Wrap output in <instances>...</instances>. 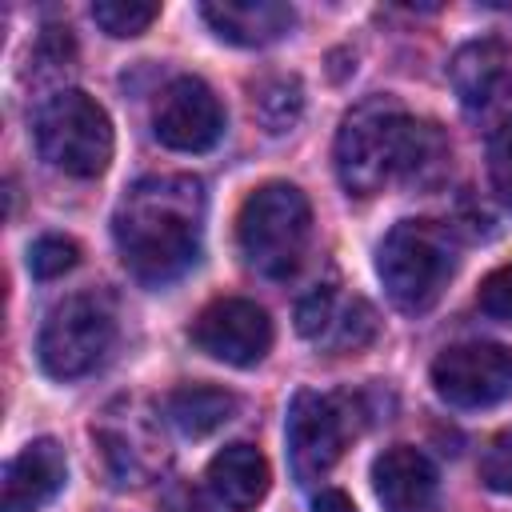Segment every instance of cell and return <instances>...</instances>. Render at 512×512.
<instances>
[{"label": "cell", "mask_w": 512, "mask_h": 512, "mask_svg": "<svg viewBox=\"0 0 512 512\" xmlns=\"http://www.w3.org/2000/svg\"><path fill=\"white\" fill-rule=\"evenodd\" d=\"M480 480L492 488V492H504L512 496V428L496 432L480 456Z\"/></svg>", "instance_id": "obj_22"}, {"label": "cell", "mask_w": 512, "mask_h": 512, "mask_svg": "<svg viewBox=\"0 0 512 512\" xmlns=\"http://www.w3.org/2000/svg\"><path fill=\"white\" fill-rule=\"evenodd\" d=\"M312 240L308 196L288 180H268L244 196L236 216V244L256 276L284 280L300 268Z\"/></svg>", "instance_id": "obj_3"}, {"label": "cell", "mask_w": 512, "mask_h": 512, "mask_svg": "<svg viewBox=\"0 0 512 512\" xmlns=\"http://www.w3.org/2000/svg\"><path fill=\"white\" fill-rule=\"evenodd\" d=\"M36 148L40 156L76 180H92L112 160V120L108 112L80 88H64L48 96L36 112Z\"/></svg>", "instance_id": "obj_5"}, {"label": "cell", "mask_w": 512, "mask_h": 512, "mask_svg": "<svg viewBox=\"0 0 512 512\" xmlns=\"http://www.w3.org/2000/svg\"><path fill=\"white\" fill-rule=\"evenodd\" d=\"M312 512H356V504L340 488H320V496L312 500Z\"/></svg>", "instance_id": "obj_25"}, {"label": "cell", "mask_w": 512, "mask_h": 512, "mask_svg": "<svg viewBox=\"0 0 512 512\" xmlns=\"http://www.w3.org/2000/svg\"><path fill=\"white\" fill-rule=\"evenodd\" d=\"M192 344L232 368H252L272 348V320L256 300L220 296L192 320Z\"/></svg>", "instance_id": "obj_10"}, {"label": "cell", "mask_w": 512, "mask_h": 512, "mask_svg": "<svg viewBox=\"0 0 512 512\" xmlns=\"http://www.w3.org/2000/svg\"><path fill=\"white\" fill-rule=\"evenodd\" d=\"M116 344V316L100 296L60 300L40 328V364L56 380H80L96 372Z\"/></svg>", "instance_id": "obj_6"}, {"label": "cell", "mask_w": 512, "mask_h": 512, "mask_svg": "<svg viewBox=\"0 0 512 512\" xmlns=\"http://www.w3.org/2000/svg\"><path fill=\"white\" fill-rule=\"evenodd\" d=\"M296 332L324 352H356L376 340V312L364 296L320 284L296 304Z\"/></svg>", "instance_id": "obj_12"}, {"label": "cell", "mask_w": 512, "mask_h": 512, "mask_svg": "<svg viewBox=\"0 0 512 512\" xmlns=\"http://www.w3.org/2000/svg\"><path fill=\"white\" fill-rule=\"evenodd\" d=\"M412 124L396 96H364L352 104L336 132V176L352 196L380 192L392 176L404 172Z\"/></svg>", "instance_id": "obj_2"}, {"label": "cell", "mask_w": 512, "mask_h": 512, "mask_svg": "<svg viewBox=\"0 0 512 512\" xmlns=\"http://www.w3.org/2000/svg\"><path fill=\"white\" fill-rule=\"evenodd\" d=\"M156 16H160V4H148V0H96L92 4V20L116 40L140 36Z\"/></svg>", "instance_id": "obj_20"}, {"label": "cell", "mask_w": 512, "mask_h": 512, "mask_svg": "<svg viewBox=\"0 0 512 512\" xmlns=\"http://www.w3.org/2000/svg\"><path fill=\"white\" fill-rule=\"evenodd\" d=\"M92 436L116 484H148L168 464V440L160 432V420L140 400H112L92 420Z\"/></svg>", "instance_id": "obj_7"}, {"label": "cell", "mask_w": 512, "mask_h": 512, "mask_svg": "<svg viewBox=\"0 0 512 512\" xmlns=\"http://www.w3.org/2000/svg\"><path fill=\"white\" fill-rule=\"evenodd\" d=\"M164 416L184 432V436H208L224 428L236 416V396L216 384H180L164 400Z\"/></svg>", "instance_id": "obj_18"}, {"label": "cell", "mask_w": 512, "mask_h": 512, "mask_svg": "<svg viewBox=\"0 0 512 512\" xmlns=\"http://www.w3.org/2000/svg\"><path fill=\"white\" fill-rule=\"evenodd\" d=\"M252 112L264 124V132H272V136L288 132L300 120V112H304L300 80L296 76H268V80H260L256 96H252Z\"/></svg>", "instance_id": "obj_19"}, {"label": "cell", "mask_w": 512, "mask_h": 512, "mask_svg": "<svg viewBox=\"0 0 512 512\" xmlns=\"http://www.w3.org/2000/svg\"><path fill=\"white\" fill-rule=\"evenodd\" d=\"M272 484V468L260 448L228 444L208 460V488L228 512H252Z\"/></svg>", "instance_id": "obj_16"}, {"label": "cell", "mask_w": 512, "mask_h": 512, "mask_svg": "<svg viewBox=\"0 0 512 512\" xmlns=\"http://www.w3.org/2000/svg\"><path fill=\"white\" fill-rule=\"evenodd\" d=\"M476 304L492 320H512V264H500L496 272L484 276V284L476 292Z\"/></svg>", "instance_id": "obj_24"}, {"label": "cell", "mask_w": 512, "mask_h": 512, "mask_svg": "<svg viewBox=\"0 0 512 512\" xmlns=\"http://www.w3.org/2000/svg\"><path fill=\"white\" fill-rule=\"evenodd\" d=\"M372 488L384 512H436V468L412 444L384 448L372 460Z\"/></svg>", "instance_id": "obj_13"}, {"label": "cell", "mask_w": 512, "mask_h": 512, "mask_svg": "<svg viewBox=\"0 0 512 512\" xmlns=\"http://www.w3.org/2000/svg\"><path fill=\"white\" fill-rule=\"evenodd\" d=\"M432 388L452 408H492L512 396V352L492 340L452 344L432 360Z\"/></svg>", "instance_id": "obj_8"}, {"label": "cell", "mask_w": 512, "mask_h": 512, "mask_svg": "<svg viewBox=\"0 0 512 512\" xmlns=\"http://www.w3.org/2000/svg\"><path fill=\"white\" fill-rule=\"evenodd\" d=\"M152 132L172 152H208L224 136V108L200 76H176L156 96Z\"/></svg>", "instance_id": "obj_11"}, {"label": "cell", "mask_w": 512, "mask_h": 512, "mask_svg": "<svg viewBox=\"0 0 512 512\" xmlns=\"http://www.w3.org/2000/svg\"><path fill=\"white\" fill-rule=\"evenodd\" d=\"M200 232L204 184L196 176H144L112 216L124 268L148 288H160L196 264Z\"/></svg>", "instance_id": "obj_1"}, {"label": "cell", "mask_w": 512, "mask_h": 512, "mask_svg": "<svg viewBox=\"0 0 512 512\" xmlns=\"http://www.w3.org/2000/svg\"><path fill=\"white\" fill-rule=\"evenodd\" d=\"M448 80L460 96V104L468 112H484L500 100V92L508 88L512 72H508V48L500 40H472L464 44L452 64H448Z\"/></svg>", "instance_id": "obj_17"}, {"label": "cell", "mask_w": 512, "mask_h": 512, "mask_svg": "<svg viewBox=\"0 0 512 512\" xmlns=\"http://www.w3.org/2000/svg\"><path fill=\"white\" fill-rule=\"evenodd\" d=\"M488 180L492 192L512 208V120H504L488 140Z\"/></svg>", "instance_id": "obj_23"}, {"label": "cell", "mask_w": 512, "mask_h": 512, "mask_svg": "<svg viewBox=\"0 0 512 512\" xmlns=\"http://www.w3.org/2000/svg\"><path fill=\"white\" fill-rule=\"evenodd\" d=\"M200 16L220 40L240 44V48L272 44L296 20L292 4L284 0H212V4H200Z\"/></svg>", "instance_id": "obj_15"}, {"label": "cell", "mask_w": 512, "mask_h": 512, "mask_svg": "<svg viewBox=\"0 0 512 512\" xmlns=\"http://www.w3.org/2000/svg\"><path fill=\"white\" fill-rule=\"evenodd\" d=\"M456 272V240L436 220H400L376 248V276L400 312H428Z\"/></svg>", "instance_id": "obj_4"}, {"label": "cell", "mask_w": 512, "mask_h": 512, "mask_svg": "<svg viewBox=\"0 0 512 512\" xmlns=\"http://www.w3.org/2000/svg\"><path fill=\"white\" fill-rule=\"evenodd\" d=\"M68 464L56 440L24 444L4 468V512H40L64 488Z\"/></svg>", "instance_id": "obj_14"}, {"label": "cell", "mask_w": 512, "mask_h": 512, "mask_svg": "<svg viewBox=\"0 0 512 512\" xmlns=\"http://www.w3.org/2000/svg\"><path fill=\"white\" fill-rule=\"evenodd\" d=\"M284 432H288V460H292L296 480L300 484L320 480L340 460L348 432H352L344 396H324V392L300 388L288 404Z\"/></svg>", "instance_id": "obj_9"}, {"label": "cell", "mask_w": 512, "mask_h": 512, "mask_svg": "<svg viewBox=\"0 0 512 512\" xmlns=\"http://www.w3.org/2000/svg\"><path fill=\"white\" fill-rule=\"evenodd\" d=\"M76 264H80V244H76L72 236L48 232V236H40V240L28 248V272H32L36 280H56V276L72 272Z\"/></svg>", "instance_id": "obj_21"}]
</instances>
